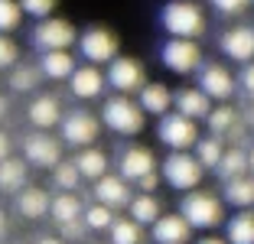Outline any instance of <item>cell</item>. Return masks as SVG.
Instances as JSON below:
<instances>
[{"label": "cell", "instance_id": "ba28073f", "mask_svg": "<svg viewBox=\"0 0 254 244\" xmlns=\"http://www.w3.org/2000/svg\"><path fill=\"white\" fill-rule=\"evenodd\" d=\"M78 52L91 65H108L118 56V36L108 26H88L78 33Z\"/></svg>", "mask_w": 254, "mask_h": 244}, {"label": "cell", "instance_id": "7c38bea8", "mask_svg": "<svg viewBox=\"0 0 254 244\" xmlns=\"http://www.w3.org/2000/svg\"><path fill=\"white\" fill-rule=\"evenodd\" d=\"M195 81H199V88L205 91L212 101H228V98L235 95V85H238L222 62H205V65H199L195 68Z\"/></svg>", "mask_w": 254, "mask_h": 244}, {"label": "cell", "instance_id": "816d5d0a", "mask_svg": "<svg viewBox=\"0 0 254 244\" xmlns=\"http://www.w3.org/2000/svg\"><path fill=\"white\" fill-rule=\"evenodd\" d=\"M251 3H254V0H251Z\"/></svg>", "mask_w": 254, "mask_h": 244}, {"label": "cell", "instance_id": "f35d334b", "mask_svg": "<svg viewBox=\"0 0 254 244\" xmlns=\"http://www.w3.org/2000/svg\"><path fill=\"white\" fill-rule=\"evenodd\" d=\"M62 228V241H75V244H82L85 241V235H88V225H85V218H72V222H65V225H59Z\"/></svg>", "mask_w": 254, "mask_h": 244}, {"label": "cell", "instance_id": "f6af8a7d", "mask_svg": "<svg viewBox=\"0 0 254 244\" xmlns=\"http://www.w3.org/2000/svg\"><path fill=\"white\" fill-rule=\"evenodd\" d=\"M7 114H10V101H7V98H3V95H0V121L7 118Z\"/></svg>", "mask_w": 254, "mask_h": 244}, {"label": "cell", "instance_id": "8d00e7d4", "mask_svg": "<svg viewBox=\"0 0 254 244\" xmlns=\"http://www.w3.org/2000/svg\"><path fill=\"white\" fill-rule=\"evenodd\" d=\"M23 13L36 16V20H43V16H53L56 7H59V0H20Z\"/></svg>", "mask_w": 254, "mask_h": 244}, {"label": "cell", "instance_id": "7a4b0ae2", "mask_svg": "<svg viewBox=\"0 0 254 244\" xmlns=\"http://www.w3.org/2000/svg\"><path fill=\"white\" fill-rule=\"evenodd\" d=\"M101 124L121 137H137L143 130V108L134 95H114L101 104Z\"/></svg>", "mask_w": 254, "mask_h": 244}, {"label": "cell", "instance_id": "4dcf8cb0", "mask_svg": "<svg viewBox=\"0 0 254 244\" xmlns=\"http://www.w3.org/2000/svg\"><path fill=\"white\" fill-rule=\"evenodd\" d=\"M225 235H228V244H254V212L235 215L225 228Z\"/></svg>", "mask_w": 254, "mask_h": 244}, {"label": "cell", "instance_id": "ac0fdd59", "mask_svg": "<svg viewBox=\"0 0 254 244\" xmlns=\"http://www.w3.org/2000/svg\"><path fill=\"white\" fill-rule=\"evenodd\" d=\"M49 192L46 189H39V185H23L20 192H16L13 199V208L20 218H30V222H39V218H46L49 215Z\"/></svg>", "mask_w": 254, "mask_h": 244}, {"label": "cell", "instance_id": "44dd1931", "mask_svg": "<svg viewBox=\"0 0 254 244\" xmlns=\"http://www.w3.org/2000/svg\"><path fill=\"white\" fill-rule=\"evenodd\" d=\"M72 68H75V59H72L68 49H49V52H43V59H39V72L49 81H68Z\"/></svg>", "mask_w": 254, "mask_h": 244}, {"label": "cell", "instance_id": "5bb4252c", "mask_svg": "<svg viewBox=\"0 0 254 244\" xmlns=\"http://www.w3.org/2000/svg\"><path fill=\"white\" fill-rule=\"evenodd\" d=\"M91 192H95V202H101V205H111L114 212H118V208H124L127 202L134 199V195H130V183H127L124 176H98L95 179V189H91Z\"/></svg>", "mask_w": 254, "mask_h": 244}, {"label": "cell", "instance_id": "ee69618b", "mask_svg": "<svg viewBox=\"0 0 254 244\" xmlns=\"http://www.w3.org/2000/svg\"><path fill=\"white\" fill-rule=\"evenodd\" d=\"M36 244H68V241H62L59 235H43V238H36Z\"/></svg>", "mask_w": 254, "mask_h": 244}, {"label": "cell", "instance_id": "e575fe53", "mask_svg": "<svg viewBox=\"0 0 254 244\" xmlns=\"http://www.w3.org/2000/svg\"><path fill=\"white\" fill-rule=\"evenodd\" d=\"M205 121H209V130L215 133V137H222V133H228L235 124H238V114H235V108L222 104V108H212Z\"/></svg>", "mask_w": 254, "mask_h": 244}, {"label": "cell", "instance_id": "e0dca14e", "mask_svg": "<svg viewBox=\"0 0 254 244\" xmlns=\"http://www.w3.org/2000/svg\"><path fill=\"white\" fill-rule=\"evenodd\" d=\"M192 225L183 218L180 212L176 215H160L153 222V241L157 244H189L192 241Z\"/></svg>", "mask_w": 254, "mask_h": 244}, {"label": "cell", "instance_id": "1f68e13d", "mask_svg": "<svg viewBox=\"0 0 254 244\" xmlns=\"http://www.w3.org/2000/svg\"><path fill=\"white\" fill-rule=\"evenodd\" d=\"M53 183L59 185L62 192H75V189H78L82 173H78L75 160H59V163H56V166H53Z\"/></svg>", "mask_w": 254, "mask_h": 244}, {"label": "cell", "instance_id": "5b68a950", "mask_svg": "<svg viewBox=\"0 0 254 244\" xmlns=\"http://www.w3.org/2000/svg\"><path fill=\"white\" fill-rule=\"evenodd\" d=\"M98 130H101V124H98V118L91 111H85V108L62 111V121H59L62 143H68V147H75V150L91 147V143L98 140Z\"/></svg>", "mask_w": 254, "mask_h": 244}, {"label": "cell", "instance_id": "bcb514c9", "mask_svg": "<svg viewBox=\"0 0 254 244\" xmlns=\"http://www.w3.org/2000/svg\"><path fill=\"white\" fill-rule=\"evenodd\" d=\"M7 235V212H3V208H0V238Z\"/></svg>", "mask_w": 254, "mask_h": 244}, {"label": "cell", "instance_id": "6da1fadb", "mask_svg": "<svg viewBox=\"0 0 254 244\" xmlns=\"http://www.w3.org/2000/svg\"><path fill=\"white\" fill-rule=\"evenodd\" d=\"M160 26L170 36H183V39H199L205 33V13L199 3L192 0H170L160 10Z\"/></svg>", "mask_w": 254, "mask_h": 244}, {"label": "cell", "instance_id": "60d3db41", "mask_svg": "<svg viewBox=\"0 0 254 244\" xmlns=\"http://www.w3.org/2000/svg\"><path fill=\"white\" fill-rule=\"evenodd\" d=\"M238 85L248 91V95L254 98V62H245V72H241V78H238Z\"/></svg>", "mask_w": 254, "mask_h": 244}, {"label": "cell", "instance_id": "f907efd6", "mask_svg": "<svg viewBox=\"0 0 254 244\" xmlns=\"http://www.w3.org/2000/svg\"><path fill=\"white\" fill-rule=\"evenodd\" d=\"M82 244H88V241H82Z\"/></svg>", "mask_w": 254, "mask_h": 244}, {"label": "cell", "instance_id": "cb8c5ba5", "mask_svg": "<svg viewBox=\"0 0 254 244\" xmlns=\"http://www.w3.org/2000/svg\"><path fill=\"white\" fill-rule=\"evenodd\" d=\"M75 166H78L82 179H91V183H95L98 176H105V173H108V153H105V150H98V147H82L78 156H75Z\"/></svg>", "mask_w": 254, "mask_h": 244}, {"label": "cell", "instance_id": "7bdbcfd3", "mask_svg": "<svg viewBox=\"0 0 254 244\" xmlns=\"http://www.w3.org/2000/svg\"><path fill=\"white\" fill-rule=\"evenodd\" d=\"M10 147H13L10 133H7V130H0V160H3V156H10Z\"/></svg>", "mask_w": 254, "mask_h": 244}, {"label": "cell", "instance_id": "9a60e30c", "mask_svg": "<svg viewBox=\"0 0 254 244\" xmlns=\"http://www.w3.org/2000/svg\"><path fill=\"white\" fill-rule=\"evenodd\" d=\"M218 49H222L232 62H251L254 59V30L251 26L225 30L222 39H218Z\"/></svg>", "mask_w": 254, "mask_h": 244}, {"label": "cell", "instance_id": "7402d4cb", "mask_svg": "<svg viewBox=\"0 0 254 244\" xmlns=\"http://www.w3.org/2000/svg\"><path fill=\"white\" fill-rule=\"evenodd\" d=\"M173 104H176V111L180 114H186V118H209V111H212V98L205 95L202 88H183V91H176L173 95Z\"/></svg>", "mask_w": 254, "mask_h": 244}, {"label": "cell", "instance_id": "2e32d148", "mask_svg": "<svg viewBox=\"0 0 254 244\" xmlns=\"http://www.w3.org/2000/svg\"><path fill=\"white\" fill-rule=\"evenodd\" d=\"M105 85H108V78L98 65H78L68 75V91H72L75 98H85V101H88V98H98L105 91Z\"/></svg>", "mask_w": 254, "mask_h": 244}, {"label": "cell", "instance_id": "836d02e7", "mask_svg": "<svg viewBox=\"0 0 254 244\" xmlns=\"http://www.w3.org/2000/svg\"><path fill=\"white\" fill-rule=\"evenodd\" d=\"M82 218H85V225H88L91 231H108V228H111V222H114V208L95 202V205H88L82 212Z\"/></svg>", "mask_w": 254, "mask_h": 244}, {"label": "cell", "instance_id": "8fae6325", "mask_svg": "<svg viewBox=\"0 0 254 244\" xmlns=\"http://www.w3.org/2000/svg\"><path fill=\"white\" fill-rule=\"evenodd\" d=\"M160 59H163V65L170 68V72H176V75H192L195 68L202 65V49H199V43H195V39L173 36L170 43L163 46Z\"/></svg>", "mask_w": 254, "mask_h": 244}, {"label": "cell", "instance_id": "277c9868", "mask_svg": "<svg viewBox=\"0 0 254 244\" xmlns=\"http://www.w3.org/2000/svg\"><path fill=\"white\" fill-rule=\"evenodd\" d=\"M202 173H205V166H202L199 156H192L189 150H173V153L163 160V179H166L170 189H176V192L195 189V185L202 183Z\"/></svg>", "mask_w": 254, "mask_h": 244}, {"label": "cell", "instance_id": "681fc988", "mask_svg": "<svg viewBox=\"0 0 254 244\" xmlns=\"http://www.w3.org/2000/svg\"><path fill=\"white\" fill-rule=\"evenodd\" d=\"M251 121H254V111H251Z\"/></svg>", "mask_w": 254, "mask_h": 244}, {"label": "cell", "instance_id": "4316f807", "mask_svg": "<svg viewBox=\"0 0 254 244\" xmlns=\"http://www.w3.org/2000/svg\"><path fill=\"white\" fill-rule=\"evenodd\" d=\"M82 199L75 192H59L53 202H49V215H53V222L56 225H65L72 222V218H82Z\"/></svg>", "mask_w": 254, "mask_h": 244}, {"label": "cell", "instance_id": "8992f818", "mask_svg": "<svg viewBox=\"0 0 254 244\" xmlns=\"http://www.w3.org/2000/svg\"><path fill=\"white\" fill-rule=\"evenodd\" d=\"M105 78H108V85H111L118 95H137V91L147 85L143 65L137 59H130V56H114V59L108 62Z\"/></svg>", "mask_w": 254, "mask_h": 244}, {"label": "cell", "instance_id": "f1b7e54d", "mask_svg": "<svg viewBox=\"0 0 254 244\" xmlns=\"http://www.w3.org/2000/svg\"><path fill=\"white\" fill-rule=\"evenodd\" d=\"M215 170H218V176H222V179L245 176V173H248V150H241V147H232V150H225Z\"/></svg>", "mask_w": 254, "mask_h": 244}, {"label": "cell", "instance_id": "d6a6232c", "mask_svg": "<svg viewBox=\"0 0 254 244\" xmlns=\"http://www.w3.org/2000/svg\"><path fill=\"white\" fill-rule=\"evenodd\" d=\"M222 153H225V147H222V140H218L215 133L205 137V140H195V156H199V163L205 166V170H215L218 160H222Z\"/></svg>", "mask_w": 254, "mask_h": 244}, {"label": "cell", "instance_id": "d6986e66", "mask_svg": "<svg viewBox=\"0 0 254 244\" xmlns=\"http://www.w3.org/2000/svg\"><path fill=\"white\" fill-rule=\"evenodd\" d=\"M26 118H30V124L39 127V130H53V127L62 121L59 98L56 95H36L30 101V108H26Z\"/></svg>", "mask_w": 254, "mask_h": 244}, {"label": "cell", "instance_id": "f546056e", "mask_svg": "<svg viewBox=\"0 0 254 244\" xmlns=\"http://www.w3.org/2000/svg\"><path fill=\"white\" fill-rule=\"evenodd\" d=\"M108 231H111V244H143V225L134 218H114Z\"/></svg>", "mask_w": 254, "mask_h": 244}, {"label": "cell", "instance_id": "d590c367", "mask_svg": "<svg viewBox=\"0 0 254 244\" xmlns=\"http://www.w3.org/2000/svg\"><path fill=\"white\" fill-rule=\"evenodd\" d=\"M23 20L20 0H0V33H13Z\"/></svg>", "mask_w": 254, "mask_h": 244}, {"label": "cell", "instance_id": "83f0119b", "mask_svg": "<svg viewBox=\"0 0 254 244\" xmlns=\"http://www.w3.org/2000/svg\"><path fill=\"white\" fill-rule=\"evenodd\" d=\"M127 208H130V218H134V222H140V225H153L160 218V202L153 199L150 192L134 195V199L127 202Z\"/></svg>", "mask_w": 254, "mask_h": 244}, {"label": "cell", "instance_id": "3957f363", "mask_svg": "<svg viewBox=\"0 0 254 244\" xmlns=\"http://www.w3.org/2000/svg\"><path fill=\"white\" fill-rule=\"evenodd\" d=\"M180 215L192 225V228L212 231V228H218L222 218H225V202L218 199V195H212V192H199V185H195V189H189V192L183 195Z\"/></svg>", "mask_w": 254, "mask_h": 244}, {"label": "cell", "instance_id": "484cf974", "mask_svg": "<svg viewBox=\"0 0 254 244\" xmlns=\"http://www.w3.org/2000/svg\"><path fill=\"white\" fill-rule=\"evenodd\" d=\"M39 81H43V72H39V65H33V62H16V65L10 68V88H13L16 95L36 91Z\"/></svg>", "mask_w": 254, "mask_h": 244}, {"label": "cell", "instance_id": "ab89813d", "mask_svg": "<svg viewBox=\"0 0 254 244\" xmlns=\"http://www.w3.org/2000/svg\"><path fill=\"white\" fill-rule=\"evenodd\" d=\"M212 7L218 10L222 16H241L248 7H251V0H209Z\"/></svg>", "mask_w": 254, "mask_h": 244}, {"label": "cell", "instance_id": "4fadbf2b", "mask_svg": "<svg viewBox=\"0 0 254 244\" xmlns=\"http://www.w3.org/2000/svg\"><path fill=\"white\" fill-rule=\"evenodd\" d=\"M157 170V160H153V153H150L147 147H137V143H130V147H124L118 153V173L127 179V183H137V179L143 176V173Z\"/></svg>", "mask_w": 254, "mask_h": 244}, {"label": "cell", "instance_id": "d4e9b609", "mask_svg": "<svg viewBox=\"0 0 254 244\" xmlns=\"http://www.w3.org/2000/svg\"><path fill=\"white\" fill-rule=\"evenodd\" d=\"M225 202L235 208H251L254 205V176H235L225 179Z\"/></svg>", "mask_w": 254, "mask_h": 244}, {"label": "cell", "instance_id": "74e56055", "mask_svg": "<svg viewBox=\"0 0 254 244\" xmlns=\"http://www.w3.org/2000/svg\"><path fill=\"white\" fill-rule=\"evenodd\" d=\"M16 62H20V46L7 33H0V68H13Z\"/></svg>", "mask_w": 254, "mask_h": 244}, {"label": "cell", "instance_id": "9c48e42d", "mask_svg": "<svg viewBox=\"0 0 254 244\" xmlns=\"http://www.w3.org/2000/svg\"><path fill=\"white\" fill-rule=\"evenodd\" d=\"M78 39L75 26L62 16H43V20L33 26V46L39 52H49V49H68V46Z\"/></svg>", "mask_w": 254, "mask_h": 244}, {"label": "cell", "instance_id": "603a6c76", "mask_svg": "<svg viewBox=\"0 0 254 244\" xmlns=\"http://www.w3.org/2000/svg\"><path fill=\"white\" fill-rule=\"evenodd\" d=\"M30 179V170H26V160H13V156H3L0 160V192L16 195Z\"/></svg>", "mask_w": 254, "mask_h": 244}, {"label": "cell", "instance_id": "30bf717a", "mask_svg": "<svg viewBox=\"0 0 254 244\" xmlns=\"http://www.w3.org/2000/svg\"><path fill=\"white\" fill-rule=\"evenodd\" d=\"M157 137L170 150H189V147H195V140H199V127H195V118H186V114H180V111L176 114L166 111L163 118H160Z\"/></svg>", "mask_w": 254, "mask_h": 244}, {"label": "cell", "instance_id": "b9f144b4", "mask_svg": "<svg viewBox=\"0 0 254 244\" xmlns=\"http://www.w3.org/2000/svg\"><path fill=\"white\" fill-rule=\"evenodd\" d=\"M157 183H160L157 170H150V173H143V176L137 179V189H140V192H153V189H157Z\"/></svg>", "mask_w": 254, "mask_h": 244}, {"label": "cell", "instance_id": "ffe728a7", "mask_svg": "<svg viewBox=\"0 0 254 244\" xmlns=\"http://www.w3.org/2000/svg\"><path fill=\"white\" fill-rule=\"evenodd\" d=\"M137 101H140L143 114H157V118H163V114L173 108V91L166 88L163 81H147V85L137 91Z\"/></svg>", "mask_w": 254, "mask_h": 244}, {"label": "cell", "instance_id": "52a82bcc", "mask_svg": "<svg viewBox=\"0 0 254 244\" xmlns=\"http://www.w3.org/2000/svg\"><path fill=\"white\" fill-rule=\"evenodd\" d=\"M23 160L30 166H39V170H53L56 163L62 160V137L56 140L49 130H39L36 133H26L23 137Z\"/></svg>", "mask_w": 254, "mask_h": 244}, {"label": "cell", "instance_id": "c3c4849f", "mask_svg": "<svg viewBox=\"0 0 254 244\" xmlns=\"http://www.w3.org/2000/svg\"><path fill=\"white\" fill-rule=\"evenodd\" d=\"M248 173H251V176H254V147L248 150Z\"/></svg>", "mask_w": 254, "mask_h": 244}, {"label": "cell", "instance_id": "7dc6e473", "mask_svg": "<svg viewBox=\"0 0 254 244\" xmlns=\"http://www.w3.org/2000/svg\"><path fill=\"white\" fill-rule=\"evenodd\" d=\"M195 244H228V241H222V238H202V241H195Z\"/></svg>", "mask_w": 254, "mask_h": 244}]
</instances>
